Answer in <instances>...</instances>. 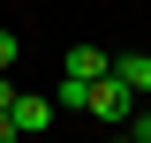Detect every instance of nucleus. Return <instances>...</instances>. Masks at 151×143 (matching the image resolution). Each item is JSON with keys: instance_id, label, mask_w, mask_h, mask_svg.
I'll list each match as a JSON object with an SVG mask.
<instances>
[{"instance_id": "f257e3e1", "label": "nucleus", "mask_w": 151, "mask_h": 143, "mask_svg": "<svg viewBox=\"0 0 151 143\" xmlns=\"http://www.w3.org/2000/svg\"><path fill=\"white\" fill-rule=\"evenodd\" d=\"M83 113H98V121H106V128H121V121H129V113H136V90H129V83H121V75L106 68V75H98L91 90H83Z\"/></svg>"}, {"instance_id": "f03ea898", "label": "nucleus", "mask_w": 151, "mask_h": 143, "mask_svg": "<svg viewBox=\"0 0 151 143\" xmlns=\"http://www.w3.org/2000/svg\"><path fill=\"white\" fill-rule=\"evenodd\" d=\"M53 98H30V90H15V106H8V121H15V136H45L53 128Z\"/></svg>"}, {"instance_id": "7ed1b4c3", "label": "nucleus", "mask_w": 151, "mask_h": 143, "mask_svg": "<svg viewBox=\"0 0 151 143\" xmlns=\"http://www.w3.org/2000/svg\"><path fill=\"white\" fill-rule=\"evenodd\" d=\"M60 68H68V75H83V83H98V75H106L113 60L98 53V45H68V60H60Z\"/></svg>"}, {"instance_id": "20e7f679", "label": "nucleus", "mask_w": 151, "mask_h": 143, "mask_svg": "<svg viewBox=\"0 0 151 143\" xmlns=\"http://www.w3.org/2000/svg\"><path fill=\"white\" fill-rule=\"evenodd\" d=\"M113 75H121V83L144 98V90H151V53H121V60H113Z\"/></svg>"}, {"instance_id": "39448f33", "label": "nucleus", "mask_w": 151, "mask_h": 143, "mask_svg": "<svg viewBox=\"0 0 151 143\" xmlns=\"http://www.w3.org/2000/svg\"><path fill=\"white\" fill-rule=\"evenodd\" d=\"M15 53H23V38H15V30H0V75L15 68Z\"/></svg>"}, {"instance_id": "423d86ee", "label": "nucleus", "mask_w": 151, "mask_h": 143, "mask_svg": "<svg viewBox=\"0 0 151 143\" xmlns=\"http://www.w3.org/2000/svg\"><path fill=\"white\" fill-rule=\"evenodd\" d=\"M129 136H136V143H151V113H129Z\"/></svg>"}, {"instance_id": "0eeeda50", "label": "nucleus", "mask_w": 151, "mask_h": 143, "mask_svg": "<svg viewBox=\"0 0 151 143\" xmlns=\"http://www.w3.org/2000/svg\"><path fill=\"white\" fill-rule=\"evenodd\" d=\"M0 143H23V136H15V121H8V113H0Z\"/></svg>"}, {"instance_id": "6e6552de", "label": "nucleus", "mask_w": 151, "mask_h": 143, "mask_svg": "<svg viewBox=\"0 0 151 143\" xmlns=\"http://www.w3.org/2000/svg\"><path fill=\"white\" fill-rule=\"evenodd\" d=\"M129 143H136V136H129Z\"/></svg>"}]
</instances>
